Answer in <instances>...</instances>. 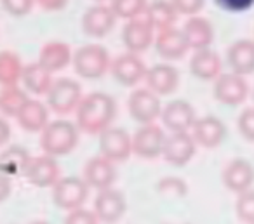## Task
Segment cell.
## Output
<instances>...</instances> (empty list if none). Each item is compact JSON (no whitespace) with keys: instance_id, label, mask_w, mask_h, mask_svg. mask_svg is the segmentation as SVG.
Wrapping results in <instances>:
<instances>
[{"instance_id":"cell-1","label":"cell","mask_w":254,"mask_h":224,"mask_svg":"<svg viewBox=\"0 0 254 224\" xmlns=\"http://www.w3.org/2000/svg\"><path fill=\"white\" fill-rule=\"evenodd\" d=\"M117 115V103L110 94L92 92L85 96L77 108V127L85 134H101Z\"/></svg>"},{"instance_id":"cell-2","label":"cell","mask_w":254,"mask_h":224,"mask_svg":"<svg viewBox=\"0 0 254 224\" xmlns=\"http://www.w3.org/2000/svg\"><path fill=\"white\" fill-rule=\"evenodd\" d=\"M78 143V127L68 120H54L42 130L40 144L46 155L61 157L75 150Z\"/></svg>"},{"instance_id":"cell-3","label":"cell","mask_w":254,"mask_h":224,"mask_svg":"<svg viewBox=\"0 0 254 224\" xmlns=\"http://www.w3.org/2000/svg\"><path fill=\"white\" fill-rule=\"evenodd\" d=\"M73 66L75 71L80 75L82 78H99L108 71L112 66L110 63V54L103 46L98 44H89L73 54Z\"/></svg>"},{"instance_id":"cell-4","label":"cell","mask_w":254,"mask_h":224,"mask_svg":"<svg viewBox=\"0 0 254 224\" xmlns=\"http://www.w3.org/2000/svg\"><path fill=\"white\" fill-rule=\"evenodd\" d=\"M82 87L73 78H58L53 82L49 92H47V105L58 115H68L77 112L82 101Z\"/></svg>"},{"instance_id":"cell-5","label":"cell","mask_w":254,"mask_h":224,"mask_svg":"<svg viewBox=\"0 0 254 224\" xmlns=\"http://www.w3.org/2000/svg\"><path fill=\"white\" fill-rule=\"evenodd\" d=\"M89 195V184L82 177H63L54 184L53 202L61 210H77L82 209Z\"/></svg>"},{"instance_id":"cell-6","label":"cell","mask_w":254,"mask_h":224,"mask_svg":"<svg viewBox=\"0 0 254 224\" xmlns=\"http://www.w3.org/2000/svg\"><path fill=\"white\" fill-rule=\"evenodd\" d=\"M127 108L131 116L141 125H150L162 115V105L155 92L150 89H136L129 96Z\"/></svg>"},{"instance_id":"cell-7","label":"cell","mask_w":254,"mask_h":224,"mask_svg":"<svg viewBox=\"0 0 254 224\" xmlns=\"http://www.w3.org/2000/svg\"><path fill=\"white\" fill-rule=\"evenodd\" d=\"M101 157L110 162H124L132 153V137L120 127H108L99 134Z\"/></svg>"},{"instance_id":"cell-8","label":"cell","mask_w":254,"mask_h":224,"mask_svg":"<svg viewBox=\"0 0 254 224\" xmlns=\"http://www.w3.org/2000/svg\"><path fill=\"white\" fill-rule=\"evenodd\" d=\"M166 137L159 125H141L132 136V153L141 158H157L162 155Z\"/></svg>"},{"instance_id":"cell-9","label":"cell","mask_w":254,"mask_h":224,"mask_svg":"<svg viewBox=\"0 0 254 224\" xmlns=\"http://www.w3.org/2000/svg\"><path fill=\"white\" fill-rule=\"evenodd\" d=\"M162 123L171 132H188V129H193L195 122V110L185 99H174L167 103L166 108H162Z\"/></svg>"},{"instance_id":"cell-10","label":"cell","mask_w":254,"mask_h":224,"mask_svg":"<svg viewBox=\"0 0 254 224\" xmlns=\"http://www.w3.org/2000/svg\"><path fill=\"white\" fill-rule=\"evenodd\" d=\"M249 94V85L244 77L237 73H223L216 78L214 84V98L219 103L228 106H237L246 101Z\"/></svg>"},{"instance_id":"cell-11","label":"cell","mask_w":254,"mask_h":224,"mask_svg":"<svg viewBox=\"0 0 254 224\" xmlns=\"http://www.w3.org/2000/svg\"><path fill=\"white\" fill-rule=\"evenodd\" d=\"M112 73L122 85L132 87L146 77V66L143 59L134 53H126L112 61Z\"/></svg>"},{"instance_id":"cell-12","label":"cell","mask_w":254,"mask_h":224,"mask_svg":"<svg viewBox=\"0 0 254 224\" xmlns=\"http://www.w3.org/2000/svg\"><path fill=\"white\" fill-rule=\"evenodd\" d=\"M195 150H197V143H195L193 136H190L188 132H173L166 137L162 157L169 164L183 167L193 158Z\"/></svg>"},{"instance_id":"cell-13","label":"cell","mask_w":254,"mask_h":224,"mask_svg":"<svg viewBox=\"0 0 254 224\" xmlns=\"http://www.w3.org/2000/svg\"><path fill=\"white\" fill-rule=\"evenodd\" d=\"M122 40L129 53L139 54L148 49L155 39H153V26L150 25L146 16H139L127 21L122 32Z\"/></svg>"},{"instance_id":"cell-14","label":"cell","mask_w":254,"mask_h":224,"mask_svg":"<svg viewBox=\"0 0 254 224\" xmlns=\"http://www.w3.org/2000/svg\"><path fill=\"white\" fill-rule=\"evenodd\" d=\"M126 198L119 189H101L94 200V214L99 223L113 224L126 214Z\"/></svg>"},{"instance_id":"cell-15","label":"cell","mask_w":254,"mask_h":224,"mask_svg":"<svg viewBox=\"0 0 254 224\" xmlns=\"http://www.w3.org/2000/svg\"><path fill=\"white\" fill-rule=\"evenodd\" d=\"M117 21V16L113 14L112 7L106 5H92L87 9L82 18V30L85 35L94 37V39H101V37L108 35L113 30Z\"/></svg>"},{"instance_id":"cell-16","label":"cell","mask_w":254,"mask_h":224,"mask_svg":"<svg viewBox=\"0 0 254 224\" xmlns=\"http://www.w3.org/2000/svg\"><path fill=\"white\" fill-rule=\"evenodd\" d=\"M26 179H28L32 184L39 186V188H49V186L56 184L60 181V167H58V162L54 160L49 155H44V157H35L30 160L28 167L25 170Z\"/></svg>"},{"instance_id":"cell-17","label":"cell","mask_w":254,"mask_h":224,"mask_svg":"<svg viewBox=\"0 0 254 224\" xmlns=\"http://www.w3.org/2000/svg\"><path fill=\"white\" fill-rule=\"evenodd\" d=\"M146 85L157 96L173 94L180 85V73L174 66L166 63H160L152 66L146 71Z\"/></svg>"},{"instance_id":"cell-18","label":"cell","mask_w":254,"mask_h":224,"mask_svg":"<svg viewBox=\"0 0 254 224\" xmlns=\"http://www.w3.org/2000/svg\"><path fill=\"white\" fill-rule=\"evenodd\" d=\"M117 177V168L113 162L106 160L105 157H94L87 162L84 170V181L87 182L91 188L96 189H108L115 182Z\"/></svg>"},{"instance_id":"cell-19","label":"cell","mask_w":254,"mask_h":224,"mask_svg":"<svg viewBox=\"0 0 254 224\" xmlns=\"http://www.w3.org/2000/svg\"><path fill=\"white\" fill-rule=\"evenodd\" d=\"M223 182L230 191L244 193L249 191V188L254 182V168L247 160L237 158L232 160L223 170Z\"/></svg>"},{"instance_id":"cell-20","label":"cell","mask_w":254,"mask_h":224,"mask_svg":"<svg viewBox=\"0 0 254 224\" xmlns=\"http://www.w3.org/2000/svg\"><path fill=\"white\" fill-rule=\"evenodd\" d=\"M226 61L232 73L240 77L254 73V40H237L226 51Z\"/></svg>"},{"instance_id":"cell-21","label":"cell","mask_w":254,"mask_h":224,"mask_svg":"<svg viewBox=\"0 0 254 224\" xmlns=\"http://www.w3.org/2000/svg\"><path fill=\"white\" fill-rule=\"evenodd\" d=\"M226 136V127L216 116H202L193 125V139L204 148H216L223 143Z\"/></svg>"},{"instance_id":"cell-22","label":"cell","mask_w":254,"mask_h":224,"mask_svg":"<svg viewBox=\"0 0 254 224\" xmlns=\"http://www.w3.org/2000/svg\"><path fill=\"white\" fill-rule=\"evenodd\" d=\"M183 35L187 39V44L190 49L202 51L209 49V46L214 40V30L212 25L205 18L191 16L183 26Z\"/></svg>"},{"instance_id":"cell-23","label":"cell","mask_w":254,"mask_h":224,"mask_svg":"<svg viewBox=\"0 0 254 224\" xmlns=\"http://www.w3.org/2000/svg\"><path fill=\"white\" fill-rule=\"evenodd\" d=\"M157 53L164 57V59H181L190 49L187 44V39L183 35V30L169 28L159 32V37L155 39Z\"/></svg>"},{"instance_id":"cell-24","label":"cell","mask_w":254,"mask_h":224,"mask_svg":"<svg viewBox=\"0 0 254 224\" xmlns=\"http://www.w3.org/2000/svg\"><path fill=\"white\" fill-rule=\"evenodd\" d=\"M73 61L70 46L64 42H49L42 47L39 54V64L46 68L49 73L66 68Z\"/></svg>"},{"instance_id":"cell-25","label":"cell","mask_w":254,"mask_h":224,"mask_svg":"<svg viewBox=\"0 0 254 224\" xmlns=\"http://www.w3.org/2000/svg\"><path fill=\"white\" fill-rule=\"evenodd\" d=\"M16 118L21 129H25L26 132H40L49 125V112L46 105L37 99H28V103L23 106Z\"/></svg>"},{"instance_id":"cell-26","label":"cell","mask_w":254,"mask_h":224,"mask_svg":"<svg viewBox=\"0 0 254 224\" xmlns=\"http://www.w3.org/2000/svg\"><path fill=\"white\" fill-rule=\"evenodd\" d=\"M190 71L200 80H212L221 75V59L211 49H202L191 56Z\"/></svg>"},{"instance_id":"cell-27","label":"cell","mask_w":254,"mask_h":224,"mask_svg":"<svg viewBox=\"0 0 254 224\" xmlns=\"http://www.w3.org/2000/svg\"><path fill=\"white\" fill-rule=\"evenodd\" d=\"M145 16L150 21V25L153 26V30L164 32V30L174 28V23L178 19V11L167 0H155V2L148 4Z\"/></svg>"},{"instance_id":"cell-28","label":"cell","mask_w":254,"mask_h":224,"mask_svg":"<svg viewBox=\"0 0 254 224\" xmlns=\"http://www.w3.org/2000/svg\"><path fill=\"white\" fill-rule=\"evenodd\" d=\"M23 84H25L26 91L33 92L37 96H42L49 92L51 85H53V75L46 70L44 66H40L39 61L32 64H26L23 68V77H21Z\"/></svg>"},{"instance_id":"cell-29","label":"cell","mask_w":254,"mask_h":224,"mask_svg":"<svg viewBox=\"0 0 254 224\" xmlns=\"http://www.w3.org/2000/svg\"><path fill=\"white\" fill-rule=\"evenodd\" d=\"M23 64L18 54L11 51H2L0 53V84L4 87L9 85H18L23 77Z\"/></svg>"},{"instance_id":"cell-30","label":"cell","mask_w":254,"mask_h":224,"mask_svg":"<svg viewBox=\"0 0 254 224\" xmlns=\"http://www.w3.org/2000/svg\"><path fill=\"white\" fill-rule=\"evenodd\" d=\"M28 96L18 85H9V87H2L0 91V112L9 116H18L23 106L28 103Z\"/></svg>"},{"instance_id":"cell-31","label":"cell","mask_w":254,"mask_h":224,"mask_svg":"<svg viewBox=\"0 0 254 224\" xmlns=\"http://www.w3.org/2000/svg\"><path fill=\"white\" fill-rule=\"evenodd\" d=\"M30 160H32V157H30L28 151L21 146H11L0 155V165L7 172H12V174L25 172Z\"/></svg>"},{"instance_id":"cell-32","label":"cell","mask_w":254,"mask_h":224,"mask_svg":"<svg viewBox=\"0 0 254 224\" xmlns=\"http://www.w3.org/2000/svg\"><path fill=\"white\" fill-rule=\"evenodd\" d=\"M112 11L117 18H124L127 21H131L134 18L145 14L146 7V0H112Z\"/></svg>"},{"instance_id":"cell-33","label":"cell","mask_w":254,"mask_h":224,"mask_svg":"<svg viewBox=\"0 0 254 224\" xmlns=\"http://www.w3.org/2000/svg\"><path fill=\"white\" fill-rule=\"evenodd\" d=\"M237 216H239L240 221L247 224H254V191L249 189V191H244L239 195L237 198Z\"/></svg>"},{"instance_id":"cell-34","label":"cell","mask_w":254,"mask_h":224,"mask_svg":"<svg viewBox=\"0 0 254 224\" xmlns=\"http://www.w3.org/2000/svg\"><path fill=\"white\" fill-rule=\"evenodd\" d=\"M157 189H159L160 195L164 196H183L187 193V184H185L181 179L178 177H164L159 181L157 184Z\"/></svg>"},{"instance_id":"cell-35","label":"cell","mask_w":254,"mask_h":224,"mask_svg":"<svg viewBox=\"0 0 254 224\" xmlns=\"http://www.w3.org/2000/svg\"><path fill=\"white\" fill-rule=\"evenodd\" d=\"M64 224H99V219L96 217L94 210L77 209L68 214Z\"/></svg>"},{"instance_id":"cell-36","label":"cell","mask_w":254,"mask_h":224,"mask_svg":"<svg viewBox=\"0 0 254 224\" xmlns=\"http://www.w3.org/2000/svg\"><path fill=\"white\" fill-rule=\"evenodd\" d=\"M33 4H35V0H2V5H4L5 11L12 16H18V18L28 14L32 11Z\"/></svg>"},{"instance_id":"cell-37","label":"cell","mask_w":254,"mask_h":224,"mask_svg":"<svg viewBox=\"0 0 254 224\" xmlns=\"http://www.w3.org/2000/svg\"><path fill=\"white\" fill-rule=\"evenodd\" d=\"M239 130L247 141L254 143V108H247L239 116Z\"/></svg>"},{"instance_id":"cell-38","label":"cell","mask_w":254,"mask_h":224,"mask_svg":"<svg viewBox=\"0 0 254 224\" xmlns=\"http://www.w3.org/2000/svg\"><path fill=\"white\" fill-rule=\"evenodd\" d=\"M171 4L174 5L178 14L195 16L204 7V0H171Z\"/></svg>"},{"instance_id":"cell-39","label":"cell","mask_w":254,"mask_h":224,"mask_svg":"<svg viewBox=\"0 0 254 224\" xmlns=\"http://www.w3.org/2000/svg\"><path fill=\"white\" fill-rule=\"evenodd\" d=\"M219 7L226 9V11H233V12H240V11H247L249 7H253L254 0H216Z\"/></svg>"},{"instance_id":"cell-40","label":"cell","mask_w":254,"mask_h":224,"mask_svg":"<svg viewBox=\"0 0 254 224\" xmlns=\"http://www.w3.org/2000/svg\"><path fill=\"white\" fill-rule=\"evenodd\" d=\"M40 7L47 9V11H60L68 4V0H37Z\"/></svg>"},{"instance_id":"cell-41","label":"cell","mask_w":254,"mask_h":224,"mask_svg":"<svg viewBox=\"0 0 254 224\" xmlns=\"http://www.w3.org/2000/svg\"><path fill=\"white\" fill-rule=\"evenodd\" d=\"M11 189H12L11 179H9L7 175L0 174V202H4V200L11 195Z\"/></svg>"},{"instance_id":"cell-42","label":"cell","mask_w":254,"mask_h":224,"mask_svg":"<svg viewBox=\"0 0 254 224\" xmlns=\"http://www.w3.org/2000/svg\"><path fill=\"white\" fill-rule=\"evenodd\" d=\"M11 137V127L4 118H0V146H4Z\"/></svg>"},{"instance_id":"cell-43","label":"cell","mask_w":254,"mask_h":224,"mask_svg":"<svg viewBox=\"0 0 254 224\" xmlns=\"http://www.w3.org/2000/svg\"><path fill=\"white\" fill-rule=\"evenodd\" d=\"M32 224H49V223H46V221H35V223H32Z\"/></svg>"}]
</instances>
